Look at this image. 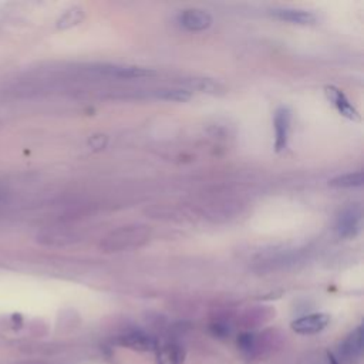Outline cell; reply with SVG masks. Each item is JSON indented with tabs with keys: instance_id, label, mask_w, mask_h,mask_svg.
<instances>
[{
	"instance_id": "15",
	"label": "cell",
	"mask_w": 364,
	"mask_h": 364,
	"mask_svg": "<svg viewBox=\"0 0 364 364\" xmlns=\"http://www.w3.org/2000/svg\"><path fill=\"white\" fill-rule=\"evenodd\" d=\"M237 346L242 351L245 353H252L255 346H256V340H255V336L250 334V333H245V334H240L239 338H237Z\"/></svg>"
},
{
	"instance_id": "3",
	"label": "cell",
	"mask_w": 364,
	"mask_h": 364,
	"mask_svg": "<svg viewBox=\"0 0 364 364\" xmlns=\"http://www.w3.org/2000/svg\"><path fill=\"white\" fill-rule=\"evenodd\" d=\"M291 124V111L287 107H280L274 111L273 128H274V149L282 152L287 148Z\"/></svg>"
},
{
	"instance_id": "10",
	"label": "cell",
	"mask_w": 364,
	"mask_h": 364,
	"mask_svg": "<svg viewBox=\"0 0 364 364\" xmlns=\"http://www.w3.org/2000/svg\"><path fill=\"white\" fill-rule=\"evenodd\" d=\"M272 16L277 20L294 23V24H311L316 21V16L311 11L300 10V9H291V7H280L273 9Z\"/></svg>"
},
{
	"instance_id": "14",
	"label": "cell",
	"mask_w": 364,
	"mask_h": 364,
	"mask_svg": "<svg viewBox=\"0 0 364 364\" xmlns=\"http://www.w3.org/2000/svg\"><path fill=\"white\" fill-rule=\"evenodd\" d=\"M81 20H82V10L78 7H74L63 14V17L58 20V27H61V28L71 27V26L78 24Z\"/></svg>"
},
{
	"instance_id": "1",
	"label": "cell",
	"mask_w": 364,
	"mask_h": 364,
	"mask_svg": "<svg viewBox=\"0 0 364 364\" xmlns=\"http://www.w3.org/2000/svg\"><path fill=\"white\" fill-rule=\"evenodd\" d=\"M148 240V233L141 226H127L112 232L104 242L107 249L124 250L139 246Z\"/></svg>"
},
{
	"instance_id": "11",
	"label": "cell",
	"mask_w": 364,
	"mask_h": 364,
	"mask_svg": "<svg viewBox=\"0 0 364 364\" xmlns=\"http://www.w3.org/2000/svg\"><path fill=\"white\" fill-rule=\"evenodd\" d=\"M156 363L158 364H182L183 353L182 348L175 343L156 344Z\"/></svg>"
},
{
	"instance_id": "9",
	"label": "cell",
	"mask_w": 364,
	"mask_h": 364,
	"mask_svg": "<svg viewBox=\"0 0 364 364\" xmlns=\"http://www.w3.org/2000/svg\"><path fill=\"white\" fill-rule=\"evenodd\" d=\"M119 344L136 351H149L155 350L158 343L152 336L144 331H131L119 337Z\"/></svg>"
},
{
	"instance_id": "2",
	"label": "cell",
	"mask_w": 364,
	"mask_h": 364,
	"mask_svg": "<svg viewBox=\"0 0 364 364\" xmlns=\"http://www.w3.org/2000/svg\"><path fill=\"white\" fill-rule=\"evenodd\" d=\"M361 208L358 205H350L344 208L336 222V230L341 237H354L361 229Z\"/></svg>"
},
{
	"instance_id": "7",
	"label": "cell",
	"mask_w": 364,
	"mask_h": 364,
	"mask_svg": "<svg viewBox=\"0 0 364 364\" xmlns=\"http://www.w3.org/2000/svg\"><path fill=\"white\" fill-rule=\"evenodd\" d=\"M330 321L328 314L324 313H313L303 317L296 318L291 323V330L299 334H316L327 327Z\"/></svg>"
},
{
	"instance_id": "4",
	"label": "cell",
	"mask_w": 364,
	"mask_h": 364,
	"mask_svg": "<svg viewBox=\"0 0 364 364\" xmlns=\"http://www.w3.org/2000/svg\"><path fill=\"white\" fill-rule=\"evenodd\" d=\"M361 353H363V326H358L340 343L338 357L344 363L351 364L360 360Z\"/></svg>"
},
{
	"instance_id": "16",
	"label": "cell",
	"mask_w": 364,
	"mask_h": 364,
	"mask_svg": "<svg viewBox=\"0 0 364 364\" xmlns=\"http://www.w3.org/2000/svg\"><path fill=\"white\" fill-rule=\"evenodd\" d=\"M1 202H3V198H1V195H0V205H1Z\"/></svg>"
},
{
	"instance_id": "6",
	"label": "cell",
	"mask_w": 364,
	"mask_h": 364,
	"mask_svg": "<svg viewBox=\"0 0 364 364\" xmlns=\"http://www.w3.org/2000/svg\"><path fill=\"white\" fill-rule=\"evenodd\" d=\"M101 74L115 77V78H144L155 75L151 68L136 67V65H122V64H102L97 68Z\"/></svg>"
},
{
	"instance_id": "8",
	"label": "cell",
	"mask_w": 364,
	"mask_h": 364,
	"mask_svg": "<svg viewBox=\"0 0 364 364\" xmlns=\"http://www.w3.org/2000/svg\"><path fill=\"white\" fill-rule=\"evenodd\" d=\"M324 92L328 98V101L336 107V109L346 118L353 119V121H360V114L357 111V108L350 102V100L346 97V94L334 87V85H327L324 88Z\"/></svg>"
},
{
	"instance_id": "5",
	"label": "cell",
	"mask_w": 364,
	"mask_h": 364,
	"mask_svg": "<svg viewBox=\"0 0 364 364\" xmlns=\"http://www.w3.org/2000/svg\"><path fill=\"white\" fill-rule=\"evenodd\" d=\"M178 23L188 31H203L210 27L212 16L202 9H185L179 13Z\"/></svg>"
},
{
	"instance_id": "13",
	"label": "cell",
	"mask_w": 364,
	"mask_h": 364,
	"mask_svg": "<svg viewBox=\"0 0 364 364\" xmlns=\"http://www.w3.org/2000/svg\"><path fill=\"white\" fill-rule=\"evenodd\" d=\"M152 95L159 100L178 101V102H183L191 98V92L183 88H159L152 91Z\"/></svg>"
},
{
	"instance_id": "12",
	"label": "cell",
	"mask_w": 364,
	"mask_h": 364,
	"mask_svg": "<svg viewBox=\"0 0 364 364\" xmlns=\"http://www.w3.org/2000/svg\"><path fill=\"white\" fill-rule=\"evenodd\" d=\"M363 182H364L363 172L361 171H355V172H348V173H344V175L333 178L331 181H328V185L333 186V188L351 189V188L361 186Z\"/></svg>"
}]
</instances>
